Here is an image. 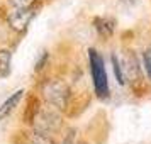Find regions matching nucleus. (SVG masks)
<instances>
[{"label": "nucleus", "mask_w": 151, "mask_h": 144, "mask_svg": "<svg viewBox=\"0 0 151 144\" xmlns=\"http://www.w3.org/2000/svg\"><path fill=\"white\" fill-rule=\"evenodd\" d=\"M10 9H42L44 0H5Z\"/></svg>", "instance_id": "10"}, {"label": "nucleus", "mask_w": 151, "mask_h": 144, "mask_svg": "<svg viewBox=\"0 0 151 144\" xmlns=\"http://www.w3.org/2000/svg\"><path fill=\"white\" fill-rule=\"evenodd\" d=\"M48 61H49V53L48 51H44L41 56H39V59H37V63H36L34 66V73L36 75H41L44 73V69L48 68Z\"/></svg>", "instance_id": "12"}, {"label": "nucleus", "mask_w": 151, "mask_h": 144, "mask_svg": "<svg viewBox=\"0 0 151 144\" xmlns=\"http://www.w3.org/2000/svg\"><path fill=\"white\" fill-rule=\"evenodd\" d=\"M92 27L102 41H109L110 37H114V34H116L117 21L110 15H97V17L92 19Z\"/></svg>", "instance_id": "6"}, {"label": "nucleus", "mask_w": 151, "mask_h": 144, "mask_svg": "<svg viewBox=\"0 0 151 144\" xmlns=\"http://www.w3.org/2000/svg\"><path fill=\"white\" fill-rule=\"evenodd\" d=\"M61 136H65V137L60 141V144H73V143H75L76 130L71 127V129H66V132H65V134H61Z\"/></svg>", "instance_id": "13"}, {"label": "nucleus", "mask_w": 151, "mask_h": 144, "mask_svg": "<svg viewBox=\"0 0 151 144\" xmlns=\"http://www.w3.org/2000/svg\"><path fill=\"white\" fill-rule=\"evenodd\" d=\"M110 66H112V73H114V78H116L117 85L121 87H127V80H126V73H124L122 68V61L117 53H112L110 54Z\"/></svg>", "instance_id": "8"}, {"label": "nucleus", "mask_w": 151, "mask_h": 144, "mask_svg": "<svg viewBox=\"0 0 151 144\" xmlns=\"http://www.w3.org/2000/svg\"><path fill=\"white\" fill-rule=\"evenodd\" d=\"M37 95L44 103H48L56 110L70 115L76 103V95L73 87L66 80L58 76H44L37 83Z\"/></svg>", "instance_id": "1"}, {"label": "nucleus", "mask_w": 151, "mask_h": 144, "mask_svg": "<svg viewBox=\"0 0 151 144\" xmlns=\"http://www.w3.org/2000/svg\"><path fill=\"white\" fill-rule=\"evenodd\" d=\"M63 115H65L63 112H60L55 107H51V105L42 102V105L36 112V115L32 117V120H31V124L27 127L36 130V132H41V134L58 137V136H61L63 127H65Z\"/></svg>", "instance_id": "3"}, {"label": "nucleus", "mask_w": 151, "mask_h": 144, "mask_svg": "<svg viewBox=\"0 0 151 144\" xmlns=\"http://www.w3.org/2000/svg\"><path fill=\"white\" fill-rule=\"evenodd\" d=\"M24 95H26V90L19 88L17 92H14V93L5 100V102L0 105V122H2V120H5V119H7V117L10 115L17 107H19V103H21V100L24 98Z\"/></svg>", "instance_id": "7"}, {"label": "nucleus", "mask_w": 151, "mask_h": 144, "mask_svg": "<svg viewBox=\"0 0 151 144\" xmlns=\"http://www.w3.org/2000/svg\"><path fill=\"white\" fill-rule=\"evenodd\" d=\"M139 58H141V66H143L144 78H146L148 85L151 87V46L144 48L143 51H141Z\"/></svg>", "instance_id": "11"}, {"label": "nucleus", "mask_w": 151, "mask_h": 144, "mask_svg": "<svg viewBox=\"0 0 151 144\" xmlns=\"http://www.w3.org/2000/svg\"><path fill=\"white\" fill-rule=\"evenodd\" d=\"M41 9H0V21L7 24V27L15 36H24L29 31V26L32 24L36 15L39 14Z\"/></svg>", "instance_id": "4"}, {"label": "nucleus", "mask_w": 151, "mask_h": 144, "mask_svg": "<svg viewBox=\"0 0 151 144\" xmlns=\"http://www.w3.org/2000/svg\"><path fill=\"white\" fill-rule=\"evenodd\" d=\"M121 61H122V68H124V73H126L127 87H131L136 95L139 92H143V90L146 92L150 85H148L146 78H144L139 54H137L134 49H126V53L121 58Z\"/></svg>", "instance_id": "5"}, {"label": "nucleus", "mask_w": 151, "mask_h": 144, "mask_svg": "<svg viewBox=\"0 0 151 144\" xmlns=\"http://www.w3.org/2000/svg\"><path fill=\"white\" fill-rule=\"evenodd\" d=\"M12 49L0 48V78H7L12 73Z\"/></svg>", "instance_id": "9"}, {"label": "nucleus", "mask_w": 151, "mask_h": 144, "mask_svg": "<svg viewBox=\"0 0 151 144\" xmlns=\"http://www.w3.org/2000/svg\"><path fill=\"white\" fill-rule=\"evenodd\" d=\"M88 68H90V78H92V87H93V95L97 100L105 102L110 98V85H109V75L105 68L100 51L95 48H90L88 53Z\"/></svg>", "instance_id": "2"}]
</instances>
